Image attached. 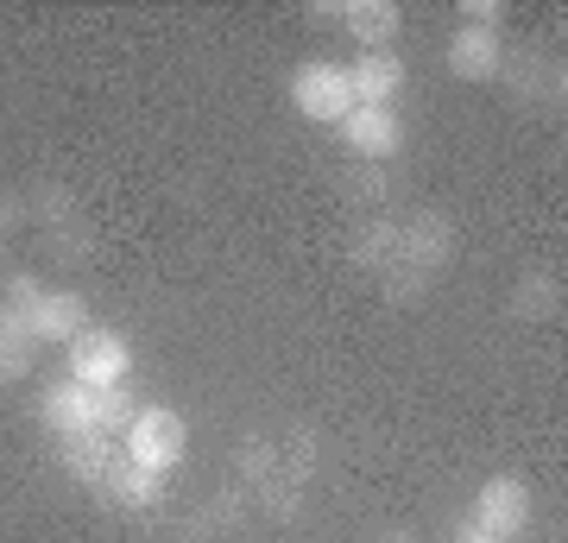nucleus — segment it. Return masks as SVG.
I'll return each mask as SVG.
<instances>
[{
	"mask_svg": "<svg viewBox=\"0 0 568 543\" xmlns=\"http://www.w3.org/2000/svg\"><path fill=\"white\" fill-rule=\"evenodd\" d=\"M183 449H190V430L171 404H140V418L121 430V455L152 467V474H171L183 462Z\"/></svg>",
	"mask_w": 568,
	"mask_h": 543,
	"instance_id": "1",
	"label": "nucleus"
},
{
	"mask_svg": "<svg viewBox=\"0 0 568 543\" xmlns=\"http://www.w3.org/2000/svg\"><path fill=\"white\" fill-rule=\"evenodd\" d=\"M63 361H70V380L77 385H89V392H114V385H126V373H133V348H126L121 329L89 322L77 342L63 348Z\"/></svg>",
	"mask_w": 568,
	"mask_h": 543,
	"instance_id": "2",
	"label": "nucleus"
},
{
	"mask_svg": "<svg viewBox=\"0 0 568 543\" xmlns=\"http://www.w3.org/2000/svg\"><path fill=\"white\" fill-rule=\"evenodd\" d=\"M291 108L316 127H342L354 114V82H347V63H304L297 77H291Z\"/></svg>",
	"mask_w": 568,
	"mask_h": 543,
	"instance_id": "3",
	"label": "nucleus"
},
{
	"mask_svg": "<svg viewBox=\"0 0 568 543\" xmlns=\"http://www.w3.org/2000/svg\"><path fill=\"white\" fill-rule=\"evenodd\" d=\"M455 260V222L443 209H417L410 222H398V260L405 272H424V279H443V265ZM386 265V272H392Z\"/></svg>",
	"mask_w": 568,
	"mask_h": 543,
	"instance_id": "4",
	"label": "nucleus"
},
{
	"mask_svg": "<svg viewBox=\"0 0 568 543\" xmlns=\"http://www.w3.org/2000/svg\"><path fill=\"white\" fill-rule=\"evenodd\" d=\"M335 133H342V145L354 152V164H392L405 152V121H398V108H354Z\"/></svg>",
	"mask_w": 568,
	"mask_h": 543,
	"instance_id": "5",
	"label": "nucleus"
},
{
	"mask_svg": "<svg viewBox=\"0 0 568 543\" xmlns=\"http://www.w3.org/2000/svg\"><path fill=\"white\" fill-rule=\"evenodd\" d=\"M467 519L487 524L499 543H511L518 531L530 524V486L518 481V474H493L480 493H474V505H467Z\"/></svg>",
	"mask_w": 568,
	"mask_h": 543,
	"instance_id": "6",
	"label": "nucleus"
},
{
	"mask_svg": "<svg viewBox=\"0 0 568 543\" xmlns=\"http://www.w3.org/2000/svg\"><path fill=\"white\" fill-rule=\"evenodd\" d=\"M7 310H13V303H7ZM20 322H26V335H32V342H77L82 329H89V303L77 298V291H39V298L32 303H20Z\"/></svg>",
	"mask_w": 568,
	"mask_h": 543,
	"instance_id": "7",
	"label": "nucleus"
},
{
	"mask_svg": "<svg viewBox=\"0 0 568 543\" xmlns=\"http://www.w3.org/2000/svg\"><path fill=\"white\" fill-rule=\"evenodd\" d=\"M448 70L462 82H499V70H506V32L455 26V39H448Z\"/></svg>",
	"mask_w": 568,
	"mask_h": 543,
	"instance_id": "8",
	"label": "nucleus"
},
{
	"mask_svg": "<svg viewBox=\"0 0 568 543\" xmlns=\"http://www.w3.org/2000/svg\"><path fill=\"white\" fill-rule=\"evenodd\" d=\"M323 20H342L347 39L361 44V51H392V39H398V26H405V13L392 7V0H347V7H316Z\"/></svg>",
	"mask_w": 568,
	"mask_h": 543,
	"instance_id": "9",
	"label": "nucleus"
},
{
	"mask_svg": "<svg viewBox=\"0 0 568 543\" xmlns=\"http://www.w3.org/2000/svg\"><path fill=\"white\" fill-rule=\"evenodd\" d=\"M347 82H354V108H398L405 58L398 51H361V58L347 63Z\"/></svg>",
	"mask_w": 568,
	"mask_h": 543,
	"instance_id": "10",
	"label": "nucleus"
},
{
	"mask_svg": "<svg viewBox=\"0 0 568 543\" xmlns=\"http://www.w3.org/2000/svg\"><path fill=\"white\" fill-rule=\"evenodd\" d=\"M39 418H44V430H51L58 443H63V436H82V430H102V423H95V392L77 385V380L51 385V392L39 399Z\"/></svg>",
	"mask_w": 568,
	"mask_h": 543,
	"instance_id": "11",
	"label": "nucleus"
},
{
	"mask_svg": "<svg viewBox=\"0 0 568 543\" xmlns=\"http://www.w3.org/2000/svg\"><path fill=\"white\" fill-rule=\"evenodd\" d=\"M58 455H63V467H70V481H82V486H95V493H102L108 467L121 462V443H114L108 430H82V436H63Z\"/></svg>",
	"mask_w": 568,
	"mask_h": 543,
	"instance_id": "12",
	"label": "nucleus"
},
{
	"mask_svg": "<svg viewBox=\"0 0 568 543\" xmlns=\"http://www.w3.org/2000/svg\"><path fill=\"white\" fill-rule=\"evenodd\" d=\"M164 481L171 474H152V467H140V462H114L108 467V481H102V493L114 505H126V512H152V505H164Z\"/></svg>",
	"mask_w": 568,
	"mask_h": 543,
	"instance_id": "13",
	"label": "nucleus"
},
{
	"mask_svg": "<svg viewBox=\"0 0 568 543\" xmlns=\"http://www.w3.org/2000/svg\"><path fill=\"white\" fill-rule=\"evenodd\" d=\"M506 310L518 322H556L562 316V284H556V272H525L518 291L506 298Z\"/></svg>",
	"mask_w": 568,
	"mask_h": 543,
	"instance_id": "14",
	"label": "nucleus"
},
{
	"mask_svg": "<svg viewBox=\"0 0 568 543\" xmlns=\"http://www.w3.org/2000/svg\"><path fill=\"white\" fill-rule=\"evenodd\" d=\"M32 354H39V342L26 335L20 310L0 303V385H20L26 373H32Z\"/></svg>",
	"mask_w": 568,
	"mask_h": 543,
	"instance_id": "15",
	"label": "nucleus"
},
{
	"mask_svg": "<svg viewBox=\"0 0 568 543\" xmlns=\"http://www.w3.org/2000/svg\"><path fill=\"white\" fill-rule=\"evenodd\" d=\"M354 265H366V272H386L392 260H398V222H366L354 228Z\"/></svg>",
	"mask_w": 568,
	"mask_h": 543,
	"instance_id": "16",
	"label": "nucleus"
},
{
	"mask_svg": "<svg viewBox=\"0 0 568 543\" xmlns=\"http://www.w3.org/2000/svg\"><path fill=\"white\" fill-rule=\"evenodd\" d=\"M133 418H140V399H133V392H121V385H114V392H95V423H102L114 443H121V430Z\"/></svg>",
	"mask_w": 568,
	"mask_h": 543,
	"instance_id": "17",
	"label": "nucleus"
},
{
	"mask_svg": "<svg viewBox=\"0 0 568 543\" xmlns=\"http://www.w3.org/2000/svg\"><path fill=\"white\" fill-rule=\"evenodd\" d=\"M386 164H361V171H347V202H366V209H373V202H386Z\"/></svg>",
	"mask_w": 568,
	"mask_h": 543,
	"instance_id": "18",
	"label": "nucleus"
},
{
	"mask_svg": "<svg viewBox=\"0 0 568 543\" xmlns=\"http://www.w3.org/2000/svg\"><path fill=\"white\" fill-rule=\"evenodd\" d=\"M462 26H487V32H506V7H499V0H467V7H462Z\"/></svg>",
	"mask_w": 568,
	"mask_h": 543,
	"instance_id": "19",
	"label": "nucleus"
},
{
	"mask_svg": "<svg viewBox=\"0 0 568 543\" xmlns=\"http://www.w3.org/2000/svg\"><path fill=\"white\" fill-rule=\"evenodd\" d=\"M455 543H499V537H493L487 524H474V519H462V524H455Z\"/></svg>",
	"mask_w": 568,
	"mask_h": 543,
	"instance_id": "20",
	"label": "nucleus"
},
{
	"mask_svg": "<svg viewBox=\"0 0 568 543\" xmlns=\"http://www.w3.org/2000/svg\"><path fill=\"white\" fill-rule=\"evenodd\" d=\"M379 543H417V537H410V531H386Z\"/></svg>",
	"mask_w": 568,
	"mask_h": 543,
	"instance_id": "21",
	"label": "nucleus"
}]
</instances>
